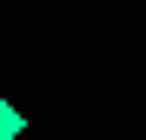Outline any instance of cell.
<instances>
[{"label": "cell", "mask_w": 146, "mask_h": 140, "mask_svg": "<svg viewBox=\"0 0 146 140\" xmlns=\"http://www.w3.org/2000/svg\"><path fill=\"white\" fill-rule=\"evenodd\" d=\"M20 133H27V113L13 100H0V140H20Z\"/></svg>", "instance_id": "cell-1"}]
</instances>
